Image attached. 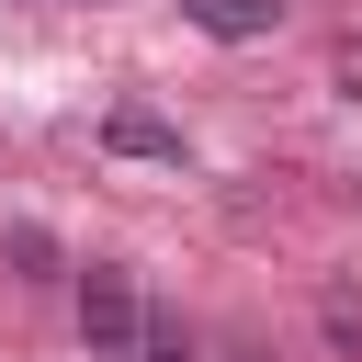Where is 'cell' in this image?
<instances>
[{
  "label": "cell",
  "instance_id": "6da1fadb",
  "mask_svg": "<svg viewBox=\"0 0 362 362\" xmlns=\"http://www.w3.org/2000/svg\"><path fill=\"white\" fill-rule=\"evenodd\" d=\"M136 317H147L136 283H124L113 260H90V272H79V339H90L102 362H124V351H136Z\"/></svg>",
  "mask_w": 362,
  "mask_h": 362
},
{
  "label": "cell",
  "instance_id": "7a4b0ae2",
  "mask_svg": "<svg viewBox=\"0 0 362 362\" xmlns=\"http://www.w3.org/2000/svg\"><path fill=\"white\" fill-rule=\"evenodd\" d=\"M181 11H192L204 34H226V45H249V34H272V23H283V0H181Z\"/></svg>",
  "mask_w": 362,
  "mask_h": 362
},
{
  "label": "cell",
  "instance_id": "277c9868",
  "mask_svg": "<svg viewBox=\"0 0 362 362\" xmlns=\"http://www.w3.org/2000/svg\"><path fill=\"white\" fill-rule=\"evenodd\" d=\"M124 362H192V328L181 317H136V351Z\"/></svg>",
  "mask_w": 362,
  "mask_h": 362
},
{
  "label": "cell",
  "instance_id": "3957f363",
  "mask_svg": "<svg viewBox=\"0 0 362 362\" xmlns=\"http://www.w3.org/2000/svg\"><path fill=\"white\" fill-rule=\"evenodd\" d=\"M102 136H113V147H124V158H181V124H158V113H147V102H124V113H113V124H102Z\"/></svg>",
  "mask_w": 362,
  "mask_h": 362
},
{
  "label": "cell",
  "instance_id": "5b68a950",
  "mask_svg": "<svg viewBox=\"0 0 362 362\" xmlns=\"http://www.w3.org/2000/svg\"><path fill=\"white\" fill-rule=\"evenodd\" d=\"M238 362H260V351H238Z\"/></svg>",
  "mask_w": 362,
  "mask_h": 362
}]
</instances>
